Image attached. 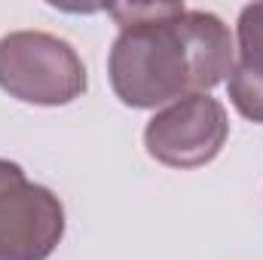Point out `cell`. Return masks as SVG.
<instances>
[{"mask_svg": "<svg viewBox=\"0 0 263 260\" xmlns=\"http://www.w3.org/2000/svg\"><path fill=\"white\" fill-rule=\"evenodd\" d=\"M107 12L120 25L107 77L126 107H168L230 80L236 46L214 12L184 3H120Z\"/></svg>", "mask_w": 263, "mask_h": 260, "instance_id": "6da1fadb", "label": "cell"}, {"mask_svg": "<svg viewBox=\"0 0 263 260\" xmlns=\"http://www.w3.org/2000/svg\"><path fill=\"white\" fill-rule=\"evenodd\" d=\"M0 89L25 104L65 107L86 92V65L55 34L12 31L0 37Z\"/></svg>", "mask_w": 263, "mask_h": 260, "instance_id": "7a4b0ae2", "label": "cell"}, {"mask_svg": "<svg viewBox=\"0 0 263 260\" xmlns=\"http://www.w3.org/2000/svg\"><path fill=\"white\" fill-rule=\"evenodd\" d=\"M65 236V205L22 165L0 159V260H46Z\"/></svg>", "mask_w": 263, "mask_h": 260, "instance_id": "3957f363", "label": "cell"}, {"mask_svg": "<svg viewBox=\"0 0 263 260\" xmlns=\"http://www.w3.org/2000/svg\"><path fill=\"white\" fill-rule=\"evenodd\" d=\"M227 135V107L205 92L187 95L153 114L144 129V147L168 169H202L223 150Z\"/></svg>", "mask_w": 263, "mask_h": 260, "instance_id": "277c9868", "label": "cell"}, {"mask_svg": "<svg viewBox=\"0 0 263 260\" xmlns=\"http://www.w3.org/2000/svg\"><path fill=\"white\" fill-rule=\"evenodd\" d=\"M233 107L263 126V3H248L236 25V62L227 80Z\"/></svg>", "mask_w": 263, "mask_h": 260, "instance_id": "5b68a950", "label": "cell"}]
</instances>
